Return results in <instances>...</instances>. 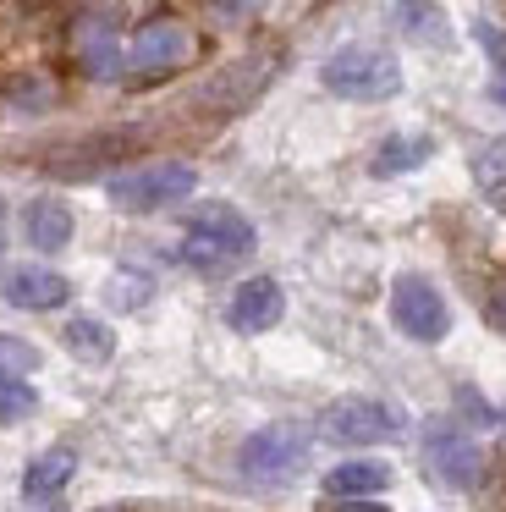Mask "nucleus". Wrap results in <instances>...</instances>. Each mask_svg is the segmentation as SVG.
I'll list each match as a JSON object with an SVG mask.
<instances>
[{
    "label": "nucleus",
    "mask_w": 506,
    "mask_h": 512,
    "mask_svg": "<svg viewBox=\"0 0 506 512\" xmlns=\"http://www.w3.org/2000/svg\"><path fill=\"white\" fill-rule=\"evenodd\" d=\"M391 325L407 342H440L451 331V309L429 276H396L391 281Z\"/></svg>",
    "instance_id": "obj_6"
},
{
    "label": "nucleus",
    "mask_w": 506,
    "mask_h": 512,
    "mask_svg": "<svg viewBox=\"0 0 506 512\" xmlns=\"http://www.w3.org/2000/svg\"><path fill=\"white\" fill-rule=\"evenodd\" d=\"M264 83H270V61L253 56V61H237V67H226L204 94H209V100H220V105H248L253 94L264 89Z\"/></svg>",
    "instance_id": "obj_18"
},
{
    "label": "nucleus",
    "mask_w": 506,
    "mask_h": 512,
    "mask_svg": "<svg viewBox=\"0 0 506 512\" xmlns=\"http://www.w3.org/2000/svg\"><path fill=\"white\" fill-rule=\"evenodd\" d=\"M391 17L413 45H451V23L435 0H391Z\"/></svg>",
    "instance_id": "obj_16"
},
{
    "label": "nucleus",
    "mask_w": 506,
    "mask_h": 512,
    "mask_svg": "<svg viewBox=\"0 0 506 512\" xmlns=\"http://www.w3.org/2000/svg\"><path fill=\"white\" fill-rule=\"evenodd\" d=\"M490 94H495V105H506V78H495V89H490Z\"/></svg>",
    "instance_id": "obj_27"
},
{
    "label": "nucleus",
    "mask_w": 506,
    "mask_h": 512,
    "mask_svg": "<svg viewBox=\"0 0 506 512\" xmlns=\"http://www.w3.org/2000/svg\"><path fill=\"white\" fill-rule=\"evenodd\" d=\"M61 342L72 358H83V364H110L116 358V336H110L105 320H94V314H72V320L61 325Z\"/></svg>",
    "instance_id": "obj_17"
},
{
    "label": "nucleus",
    "mask_w": 506,
    "mask_h": 512,
    "mask_svg": "<svg viewBox=\"0 0 506 512\" xmlns=\"http://www.w3.org/2000/svg\"><path fill=\"white\" fill-rule=\"evenodd\" d=\"M0 248H6V232H0Z\"/></svg>",
    "instance_id": "obj_28"
},
{
    "label": "nucleus",
    "mask_w": 506,
    "mask_h": 512,
    "mask_svg": "<svg viewBox=\"0 0 506 512\" xmlns=\"http://www.w3.org/2000/svg\"><path fill=\"white\" fill-rule=\"evenodd\" d=\"M336 512H385V507H380V501H369V496H341Z\"/></svg>",
    "instance_id": "obj_26"
},
{
    "label": "nucleus",
    "mask_w": 506,
    "mask_h": 512,
    "mask_svg": "<svg viewBox=\"0 0 506 512\" xmlns=\"http://www.w3.org/2000/svg\"><path fill=\"white\" fill-rule=\"evenodd\" d=\"M424 452H429L435 479H440V485H451V490H473V485L484 479V446L473 441L462 424H451V419H435V424H429Z\"/></svg>",
    "instance_id": "obj_7"
},
{
    "label": "nucleus",
    "mask_w": 506,
    "mask_h": 512,
    "mask_svg": "<svg viewBox=\"0 0 506 512\" xmlns=\"http://www.w3.org/2000/svg\"><path fill=\"white\" fill-rule=\"evenodd\" d=\"M473 182H479V193L506 215V138H490V144L473 149Z\"/></svg>",
    "instance_id": "obj_19"
},
{
    "label": "nucleus",
    "mask_w": 506,
    "mask_h": 512,
    "mask_svg": "<svg viewBox=\"0 0 506 512\" xmlns=\"http://www.w3.org/2000/svg\"><path fill=\"white\" fill-rule=\"evenodd\" d=\"M0 298L22 314H50L72 298V281L50 265H6L0 270Z\"/></svg>",
    "instance_id": "obj_9"
},
{
    "label": "nucleus",
    "mask_w": 506,
    "mask_h": 512,
    "mask_svg": "<svg viewBox=\"0 0 506 512\" xmlns=\"http://www.w3.org/2000/svg\"><path fill=\"white\" fill-rule=\"evenodd\" d=\"M391 485V463H380V457H347V463H336L325 474V496H380V490Z\"/></svg>",
    "instance_id": "obj_15"
},
{
    "label": "nucleus",
    "mask_w": 506,
    "mask_h": 512,
    "mask_svg": "<svg viewBox=\"0 0 506 512\" xmlns=\"http://www.w3.org/2000/svg\"><path fill=\"white\" fill-rule=\"evenodd\" d=\"M193 56V34H187L182 23H143L138 34H132L127 45V72L132 78H165V72H176L182 61Z\"/></svg>",
    "instance_id": "obj_8"
},
{
    "label": "nucleus",
    "mask_w": 506,
    "mask_h": 512,
    "mask_svg": "<svg viewBox=\"0 0 506 512\" xmlns=\"http://www.w3.org/2000/svg\"><path fill=\"white\" fill-rule=\"evenodd\" d=\"M473 39H479V45L490 50V61L506 72V34H495V23H484V17H479V23H473Z\"/></svg>",
    "instance_id": "obj_23"
},
{
    "label": "nucleus",
    "mask_w": 506,
    "mask_h": 512,
    "mask_svg": "<svg viewBox=\"0 0 506 512\" xmlns=\"http://www.w3.org/2000/svg\"><path fill=\"white\" fill-rule=\"evenodd\" d=\"M198 188V171L182 166V160H149V166H132L121 177L105 182V199L116 210H132V215H149V210H171V204L193 199Z\"/></svg>",
    "instance_id": "obj_4"
},
{
    "label": "nucleus",
    "mask_w": 506,
    "mask_h": 512,
    "mask_svg": "<svg viewBox=\"0 0 506 512\" xmlns=\"http://www.w3.org/2000/svg\"><path fill=\"white\" fill-rule=\"evenodd\" d=\"M33 369H39V347L0 331V375H33Z\"/></svg>",
    "instance_id": "obj_22"
},
{
    "label": "nucleus",
    "mask_w": 506,
    "mask_h": 512,
    "mask_svg": "<svg viewBox=\"0 0 506 512\" xmlns=\"http://www.w3.org/2000/svg\"><path fill=\"white\" fill-rule=\"evenodd\" d=\"M281 314H286V292H281V281H275V276L237 281V292H231V303H226V325H231V331H242V336L275 331Z\"/></svg>",
    "instance_id": "obj_10"
},
{
    "label": "nucleus",
    "mask_w": 506,
    "mask_h": 512,
    "mask_svg": "<svg viewBox=\"0 0 506 512\" xmlns=\"http://www.w3.org/2000/svg\"><path fill=\"white\" fill-rule=\"evenodd\" d=\"M319 83H325L336 100L380 105V100H396V94H402V61L380 45H341L325 56Z\"/></svg>",
    "instance_id": "obj_2"
},
{
    "label": "nucleus",
    "mask_w": 506,
    "mask_h": 512,
    "mask_svg": "<svg viewBox=\"0 0 506 512\" xmlns=\"http://www.w3.org/2000/svg\"><path fill=\"white\" fill-rule=\"evenodd\" d=\"M435 149L440 144L429 133H391V138H380L369 171H374V177H407V171L429 166V160H435Z\"/></svg>",
    "instance_id": "obj_13"
},
{
    "label": "nucleus",
    "mask_w": 506,
    "mask_h": 512,
    "mask_svg": "<svg viewBox=\"0 0 506 512\" xmlns=\"http://www.w3.org/2000/svg\"><path fill=\"white\" fill-rule=\"evenodd\" d=\"M44 512H61V507H44Z\"/></svg>",
    "instance_id": "obj_29"
},
{
    "label": "nucleus",
    "mask_w": 506,
    "mask_h": 512,
    "mask_svg": "<svg viewBox=\"0 0 506 512\" xmlns=\"http://www.w3.org/2000/svg\"><path fill=\"white\" fill-rule=\"evenodd\" d=\"M484 314H490V325L506 336V287H495V292H490V303H484Z\"/></svg>",
    "instance_id": "obj_25"
},
{
    "label": "nucleus",
    "mask_w": 506,
    "mask_h": 512,
    "mask_svg": "<svg viewBox=\"0 0 506 512\" xmlns=\"http://www.w3.org/2000/svg\"><path fill=\"white\" fill-rule=\"evenodd\" d=\"M72 474H77V452L72 446H50V452H39L28 463V474H22V496L28 501H55Z\"/></svg>",
    "instance_id": "obj_14"
},
{
    "label": "nucleus",
    "mask_w": 506,
    "mask_h": 512,
    "mask_svg": "<svg viewBox=\"0 0 506 512\" xmlns=\"http://www.w3.org/2000/svg\"><path fill=\"white\" fill-rule=\"evenodd\" d=\"M149 298H154V276H149V270H116V276L105 281V303H110V309H121V314L143 309Z\"/></svg>",
    "instance_id": "obj_20"
},
{
    "label": "nucleus",
    "mask_w": 506,
    "mask_h": 512,
    "mask_svg": "<svg viewBox=\"0 0 506 512\" xmlns=\"http://www.w3.org/2000/svg\"><path fill=\"white\" fill-rule=\"evenodd\" d=\"M319 435L336 446H385L407 435V413L385 397H336L319 413Z\"/></svg>",
    "instance_id": "obj_5"
},
{
    "label": "nucleus",
    "mask_w": 506,
    "mask_h": 512,
    "mask_svg": "<svg viewBox=\"0 0 506 512\" xmlns=\"http://www.w3.org/2000/svg\"><path fill=\"white\" fill-rule=\"evenodd\" d=\"M253 248H259V232L237 204H198L182 221V248L176 254L193 270H226L237 259H248Z\"/></svg>",
    "instance_id": "obj_1"
},
{
    "label": "nucleus",
    "mask_w": 506,
    "mask_h": 512,
    "mask_svg": "<svg viewBox=\"0 0 506 512\" xmlns=\"http://www.w3.org/2000/svg\"><path fill=\"white\" fill-rule=\"evenodd\" d=\"M77 221H72V204L61 199H28L22 204V237H28V248H39V254H61L66 243H72Z\"/></svg>",
    "instance_id": "obj_12"
},
{
    "label": "nucleus",
    "mask_w": 506,
    "mask_h": 512,
    "mask_svg": "<svg viewBox=\"0 0 506 512\" xmlns=\"http://www.w3.org/2000/svg\"><path fill=\"white\" fill-rule=\"evenodd\" d=\"M308 452H314V435L292 419H275V424H259L248 441L237 446V468L259 485H286L308 468Z\"/></svg>",
    "instance_id": "obj_3"
},
{
    "label": "nucleus",
    "mask_w": 506,
    "mask_h": 512,
    "mask_svg": "<svg viewBox=\"0 0 506 512\" xmlns=\"http://www.w3.org/2000/svg\"><path fill=\"white\" fill-rule=\"evenodd\" d=\"M28 413H39V391L22 375H0V424H17Z\"/></svg>",
    "instance_id": "obj_21"
},
{
    "label": "nucleus",
    "mask_w": 506,
    "mask_h": 512,
    "mask_svg": "<svg viewBox=\"0 0 506 512\" xmlns=\"http://www.w3.org/2000/svg\"><path fill=\"white\" fill-rule=\"evenodd\" d=\"M270 0H215V17L220 23H242V17H253V12H264Z\"/></svg>",
    "instance_id": "obj_24"
},
{
    "label": "nucleus",
    "mask_w": 506,
    "mask_h": 512,
    "mask_svg": "<svg viewBox=\"0 0 506 512\" xmlns=\"http://www.w3.org/2000/svg\"><path fill=\"white\" fill-rule=\"evenodd\" d=\"M77 67L94 83H116L127 72V45L116 39V28L105 17H83L77 23Z\"/></svg>",
    "instance_id": "obj_11"
}]
</instances>
